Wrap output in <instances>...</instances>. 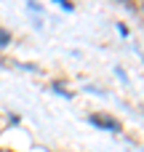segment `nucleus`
Here are the masks:
<instances>
[{
  "mask_svg": "<svg viewBox=\"0 0 144 152\" xmlns=\"http://www.w3.org/2000/svg\"><path fill=\"white\" fill-rule=\"evenodd\" d=\"M91 123L99 126V128H104V131H112V134L120 131V123L115 118H110V115H91Z\"/></svg>",
  "mask_w": 144,
  "mask_h": 152,
  "instance_id": "nucleus-1",
  "label": "nucleus"
},
{
  "mask_svg": "<svg viewBox=\"0 0 144 152\" xmlns=\"http://www.w3.org/2000/svg\"><path fill=\"white\" fill-rule=\"evenodd\" d=\"M56 3H59L61 8H67V11H72V3H67V0H56Z\"/></svg>",
  "mask_w": 144,
  "mask_h": 152,
  "instance_id": "nucleus-2",
  "label": "nucleus"
}]
</instances>
